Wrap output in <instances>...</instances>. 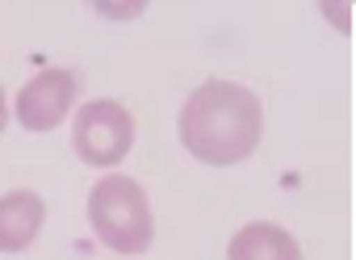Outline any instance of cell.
Returning a JSON list of instances; mask_svg holds the SVG:
<instances>
[{
	"label": "cell",
	"mask_w": 356,
	"mask_h": 260,
	"mask_svg": "<svg viewBox=\"0 0 356 260\" xmlns=\"http://www.w3.org/2000/svg\"><path fill=\"white\" fill-rule=\"evenodd\" d=\"M264 135V109L252 89L235 80H206L181 109V143L202 164H239Z\"/></svg>",
	"instance_id": "obj_1"
},
{
	"label": "cell",
	"mask_w": 356,
	"mask_h": 260,
	"mask_svg": "<svg viewBox=\"0 0 356 260\" xmlns=\"http://www.w3.org/2000/svg\"><path fill=\"white\" fill-rule=\"evenodd\" d=\"M88 222L97 231V239L122 256H138L147 252L155 222L147 210V193L138 181L130 176H105L92 193H88Z\"/></svg>",
	"instance_id": "obj_2"
},
{
	"label": "cell",
	"mask_w": 356,
	"mask_h": 260,
	"mask_svg": "<svg viewBox=\"0 0 356 260\" xmlns=\"http://www.w3.org/2000/svg\"><path fill=\"white\" fill-rule=\"evenodd\" d=\"M72 143H76V155H80L84 164L109 168V164H118V160L130 151V143H134V122H130V114H126L118 101H88V105L76 114Z\"/></svg>",
	"instance_id": "obj_3"
},
{
	"label": "cell",
	"mask_w": 356,
	"mask_h": 260,
	"mask_svg": "<svg viewBox=\"0 0 356 260\" xmlns=\"http://www.w3.org/2000/svg\"><path fill=\"white\" fill-rule=\"evenodd\" d=\"M76 101V76L67 68H47L38 72L22 97H17V122L26 130H55Z\"/></svg>",
	"instance_id": "obj_4"
},
{
	"label": "cell",
	"mask_w": 356,
	"mask_h": 260,
	"mask_svg": "<svg viewBox=\"0 0 356 260\" xmlns=\"http://www.w3.org/2000/svg\"><path fill=\"white\" fill-rule=\"evenodd\" d=\"M47 222V206L30 189H13L0 197V252H26Z\"/></svg>",
	"instance_id": "obj_5"
},
{
	"label": "cell",
	"mask_w": 356,
	"mask_h": 260,
	"mask_svg": "<svg viewBox=\"0 0 356 260\" xmlns=\"http://www.w3.org/2000/svg\"><path fill=\"white\" fill-rule=\"evenodd\" d=\"M227 256L231 260H302V247L289 231L273 222H248L231 235Z\"/></svg>",
	"instance_id": "obj_6"
},
{
	"label": "cell",
	"mask_w": 356,
	"mask_h": 260,
	"mask_svg": "<svg viewBox=\"0 0 356 260\" xmlns=\"http://www.w3.org/2000/svg\"><path fill=\"white\" fill-rule=\"evenodd\" d=\"M0 130H5V93H0Z\"/></svg>",
	"instance_id": "obj_7"
}]
</instances>
